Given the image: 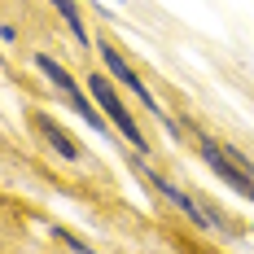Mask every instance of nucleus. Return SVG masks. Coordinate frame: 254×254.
<instances>
[{"instance_id": "nucleus-1", "label": "nucleus", "mask_w": 254, "mask_h": 254, "mask_svg": "<svg viewBox=\"0 0 254 254\" xmlns=\"http://www.w3.org/2000/svg\"><path fill=\"white\" fill-rule=\"evenodd\" d=\"M202 158L215 167V176H219V180H228L232 189H241V193L254 202V167L237 149H224V145H215V140H202Z\"/></svg>"}, {"instance_id": "nucleus-4", "label": "nucleus", "mask_w": 254, "mask_h": 254, "mask_svg": "<svg viewBox=\"0 0 254 254\" xmlns=\"http://www.w3.org/2000/svg\"><path fill=\"white\" fill-rule=\"evenodd\" d=\"M101 57H105V66H110V75L119 79V83H123L127 92H136V101L145 105V110H153V114H158V101L149 97V88L140 83V75H136V70L127 66L123 57H119V49H114V44H101Z\"/></svg>"}, {"instance_id": "nucleus-7", "label": "nucleus", "mask_w": 254, "mask_h": 254, "mask_svg": "<svg viewBox=\"0 0 254 254\" xmlns=\"http://www.w3.org/2000/svg\"><path fill=\"white\" fill-rule=\"evenodd\" d=\"M53 9L66 18V26H70V35H75L79 44H83V22H79V13H75V0H53Z\"/></svg>"}, {"instance_id": "nucleus-5", "label": "nucleus", "mask_w": 254, "mask_h": 254, "mask_svg": "<svg viewBox=\"0 0 254 254\" xmlns=\"http://www.w3.org/2000/svg\"><path fill=\"white\" fill-rule=\"evenodd\" d=\"M35 131H40V136H44V140H49V145H53L57 153H62V158H70V162L79 158V145H75V136H66V131H62V127L53 123L49 114H35Z\"/></svg>"}, {"instance_id": "nucleus-6", "label": "nucleus", "mask_w": 254, "mask_h": 254, "mask_svg": "<svg viewBox=\"0 0 254 254\" xmlns=\"http://www.w3.org/2000/svg\"><path fill=\"white\" fill-rule=\"evenodd\" d=\"M153 189H158V193H162V197H171V202H176L180 210H189V215H193V219H197V224H210V210H202V206L193 202V197H189V193H184V189H176V184H171V180H158V176H153Z\"/></svg>"}, {"instance_id": "nucleus-3", "label": "nucleus", "mask_w": 254, "mask_h": 254, "mask_svg": "<svg viewBox=\"0 0 254 254\" xmlns=\"http://www.w3.org/2000/svg\"><path fill=\"white\" fill-rule=\"evenodd\" d=\"M35 66H40V70H44V75L53 79V88H57V92H62L66 101L75 105V114H79V119H83V123H88V127H101V114H97L92 105L83 101V92H79V88H75V79L66 75V70H62V66H57L53 57H35Z\"/></svg>"}, {"instance_id": "nucleus-2", "label": "nucleus", "mask_w": 254, "mask_h": 254, "mask_svg": "<svg viewBox=\"0 0 254 254\" xmlns=\"http://www.w3.org/2000/svg\"><path fill=\"white\" fill-rule=\"evenodd\" d=\"M88 92H92V101L101 105L105 114L114 119V127L123 131L127 140L136 145V153H149V145H145V136H140V127H136V119H127V110H123V101L114 97V88H110V79H101V75H92L88 79Z\"/></svg>"}]
</instances>
